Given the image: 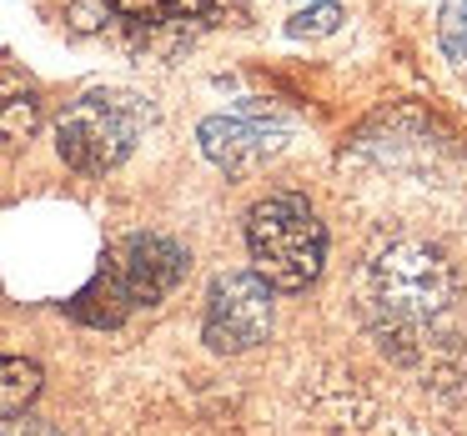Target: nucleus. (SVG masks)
Listing matches in <instances>:
<instances>
[{
  "label": "nucleus",
  "instance_id": "f257e3e1",
  "mask_svg": "<svg viewBox=\"0 0 467 436\" xmlns=\"http://www.w3.org/2000/svg\"><path fill=\"white\" fill-rule=\"evenodd\" d=\"M457 301V271L437 246L392 241L372 251L357 276V311L392 361L412 366L437 391L467 386V346L447 326Z\"/></svg>",
  "mask_w": 467,
  "mask_h": 436
},
{
  "label": "nucleus",
  "instance_id": "0eeeda50",
  "mask_svg": "<svg viewBox=\"0 0 467 436\" xmlns=\"http://www.w3.org/2000/svg\"><path fill=\"white\" fill-rule=\"evenodd\" d=\"M41 126V96L16 76H0V151H21Z\"/></svg>",
  "mask_w": 467,
  "mask_h": 436
},
{
  "label": "nucleus",
  "instance_id": "39448f33",
  "mask_svg": "<svg viewBox=\"0 0 467 436\" xmlns=\"http://www.w3.org/2000/svg\"><path fill=\"white\" fill-rule=\"evenodd\" d=\"M272 286L262 281L256 271H226L212 281L206 291V316H202V336L212 351L222 356H242L252 346H262L272 336Z\"/></svg>",
  "mask_w": 467,
  "mask_h": 436
},
{
  "label": "nucleus",
  "instance_id": "6e6552de",
  "mask_svg": "<svg viewBox=\"0 0 467 436\" xmlns=\"http://www.w3.org/2000/svg\"><path fill=\"white\" fill-rule=\"evenodd\" d=\"M121 21L146 25V31H171V25H192L212 15L216 0H106Z\"/></svg>",
  "mask_w": 467,
  "mask_h": 436
},
{
  "label": "nucleus",
  "instance_id": "9b49d317",
  "mask_svg": "<svg viewBox=\"0 0 467 436\" xmlns=\"http://www.w3.org/2000/svg\"><path fill=\"white\" fill-rule=\"evenodd\" d=\"M337 25H342V5H337V0H317V5H306V11L292 15V25H286V31L302 41V35H332Z\"/></svg>",
  "mask_w": 467,
  "mask_h": 436
},
{
  "label": "nucleus",
  "instance_id": "7ed1b4c3",
  "mask_svg": "<svg viewBox=\"0 0 467 436\" xmlns=\"http://www.w3.org/2000/svg\"><path fill=\"white\" fill-rule=\"evenodd\" d=\"M246 251L252 271L272 291L296 296L317 286L327 266V226L317 221V206L296 191H272L246 211Z\"/></svg>",
  "mask_w": 467,
  "mask_h": 436
},
{
  "label": "nucleus",
  "instance_id": "1a4fd4ad",
  "mask_svg": "<svg viewBox=\"0 0 467 436\" xmlns=\"http://www.w3.org/2000/svg\"><path fill=\"white\" fill-rule=\"evenodd\" d=\"M41 396V366L26 356H0V421L21 416Z\"/></svg>",
  "mask_w": 467,
  "mask_h": 436
},
{
  "label": "nucleus",
  "instance_id": "f03ea898",
  "mask_svg": "<svg viewBox=\"0 0 467 436\" xmlns=\"http://www.w3.org/2000/svg\"><path fill=\"white\" fill-rule=\"evenodd\" d=\"M186 271H192V251H186L182 241L156 236V231L121 236V241L101 256V271L66 301V311L81 326L111 331V326L131 321L136 311L161 306L166 296L186 281Z\"/></svg>",
  "mask_w": 467,
  "mask_h": 436
},
{
  "label": "nucleus",
  "instance_id": "20e7f679",
  "mask_svg": "<svg viewBox=\"0 0 467 436\" xmlns=\"http://www.w3.org/2000/svg\"><path fill=\"white\" fill-rule=\"evenodd\" d=\"M151 126V106L131 91H86L56 121V151L71 171L106 176L141 146Z\"/></svg>",
  "mask_w": 467,
  "mask_h": 436
},
{
  "label": "nucleus",
  "instance_id": "9d476101",
  "mask_svg": "<svg viewBox=\"0 0 467 436\" xmlns=\"http://www.w3.org/2000/svg\"><path fill=\"white\" fill-rule=\"evenodd\" d=\"M437 41H442V56L452 61V71L467 76V0H442Z\"/></svg>",
  "mask_w": 467,
  "mask_h": 436
},
{
  "label": "nucleus",
  "instance_id": "423d86ee",
  "mask_svg": "<svg viewBox=\"0 0 467 436\" xmlns=\"http://www.w3.org/2000/svg\"><path fill=\"white\" fill-rule=\"evenodd\" d=\"M196 136H202L206 161L222 166L226 176H252L282 146V126H266L256 116H212V121H202Z\"/></svg>",
  "mask_w": 467,
  "mask_h": 436
}]
</instances>
